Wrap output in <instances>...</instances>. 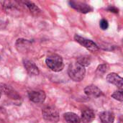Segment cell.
<instances>
[{"instance_id":"30bf717a","label":"cell","mask_w":123,"mask_h":123,"mask_svg":"<svg viewBox=\"0 0 123 123\" xmlns=\"http://www.w3.org/2000/svg\"><path fill=\"white\" fill-rule=\"evenodd\" d=\"M24 66L25 69L27 70V73L31 76H36L39 74V69L37 66L31 61L25 60L24 61Z\"/></svg>"},{"instance_id":"6da1fadb","label":"cell","mask_w":123,"mask_h":123,"mask_svg":"<svg viewBox=\"0 0 123 123\" xmlns=\"http://www.w3.org/2000/svg\"><path fill=\"white\" fill-rule=\"evenodd\" d=\"M69 77L74 81H81L84 79L86 74L85 67L76 63H72L68 68Z\"/></svg>"},{"instance_id":"8992f818","label":"cell","mask_w":123,"mask_h":123,"mask_svg":"<svg viewBox=\"0 0 123 123\" xmlns=\"http://www.w3.org/2000/svg\"><path fill=\"white\" fill-rule=\"evenodd\" d=\"M29 99L34 103H43L45 99V94L42 90H32L28 93Z\"/></svg>"},{"instance_id":"277c9868","label":"cell","mask_w":123,"mask_h":123,"mask_svg":"<svg viewBox=\"0 0 123 123\" xmlns=\"http://www.w3.org/2000/svg\"><path fill=\"white\" fill-rule=\"evenodd\" d=\"M74 40L77 43H79L80 45L84 46L85 48H86L87 50H89L92 52H96L99 50L97 45L91 40H88V39L84 38V37H83L80 35H75Z\"/></svg>"},{"instance_id":"9a60e30c","label":"cell","mask_w":123,"mask_h":123,"mask_svg":"<svg viewBox=\"0 0 123 123\" xmlns=\"http://www.w3.org/2000/svg\"><path fill=\"white\" fill-rule=\"evenodd\" d=\"M77 63L80 65H81L82 66L84 67H86V66H88L90 65L91 63V58L89 56H81V57H79L78 59H77Z\"/></svg>"},{"instance_id":"5b68a950","label":"cell","mask_w":123,"mask_h":123,"mask_svg":"<svg viewBox=\"0 0 123 123\" xmlns=\"http://www.w3.org/2000/svg\"><path fill=\"white\" fill-rule=\"evenodd\" d=\"M70 6L74 8L75 10H76L79 12L81 13H88L92 11V8L87 4L81 1H69Z\"/></svg>"},{"instance_id":"ffe728a7","label":"cell","mask_w":123,"mask_h":123,"mask_svg":"<svg viewBox=\"0 0 123 123\" xmlns=\"http://www.w3.org/2000/svg\"><path fill=\"white\" fill-rule=\"evenodd\" d=\"M0 98H1V94H0Z\"/></svg>"},{"instance_id":"ba28073f","label":"cell","mask_w":123,"mask_h":123,"mask_svg":"<svg viewBox=\"0 0 123 123\" xmlns=\"http://www.w3.org/2000/svg\"><path fill=\"white\" fill-rule=\"evenodd\" d=\"M107 81L112 84L115 85L117 87H118L120 90H122L123 88V78L120 77L118 74L115 73H111L107 75Z\"/></svg>"},{"instance_id":"7a4b0ae2","label":"cell","mask_w":123,"mask_h":123,"mask_svg":"<svg viewBox=\"0 0 123 123\" xmlns=\"http://www.w3.org/2000/svg\"><path fill=\"white\" fill-rule=\"evenodd\" d=\"M45 63L47 66L55 72H59L62 71L64 67L63 58L61 56L57 54H52L49 55L46 58Z\"/></svg>"},{"instance_id":"d6986e66","label":"cell","mask_w":123,"mask_h":123,"mask_svg":"<svg viewBox=\"0 0 123 123\" xmlns=\"http://www.w3.org/2000/svg\"><path fill=\"white\" fill-rule=\"evenodd\" d=\"M108 9L110 11V12H115V13H117L118 12V9H117L116 7L115 6H110L108 8Z\"/></svg>"},{"instance_id":"52a82bcc","label":"cell","mask_w":123,"mask_h":123,"mask_svg":"<svg viewBox=\"0 0 123 123\" xmlns=\"http://www.w3.org/2000/svg\"><path fill=\"white\" fill-rule=\"evenodd\" d=\"M1 93L5 94L10 99H19L20 98V96L11 86H9L5 84L0 83V94H1Z\"/></svg>"},{"instance_id":"ac0fdd59","label":"cell","mask_w":123,"mask_h":123,"mask_svg":"<svg viewBox=\"0 0 123 123\" xmlns=\"http://www.w3.org/2000/svg\"><path fill=\"white\" fill-rule=\"evenodd\" d=\"M99 26L101 27V29H102L103 30H105L108 28V26H109V24H108V22L107 20L105 19H102L100 22H99Z\"/></svg>"},{"instance_id":"2e32d148","label":"cell","mask_w":123,"mask_h":123,"mask_svg":"<svg viewBox=\"0 0 123 123\" xmlns=\"http://www.w3.org/2000/svg\"><path fill=\"white\" fill-rule=\"evenodd\" d=\"M112 97L114 98L115 99L120 101V102H123V91H118V92H115V93H113L112 94Z\"/></svg>"},{"instance_id":"8fae6325","label":"cell","mask_w":123,"mask_h":123,"mask_svg":"<svg viewBox=\"0 0 123 123\" xmlns=\"http://www.w3.org/2000/svg\"><path fill=\"white\" fill-rule=\"evenodd\" d=\"M94 118L95 114L92 110H84L81 113V121L84 123H91Z\"/></svg>"},{"instance_id":"5bb4252c","label":"cell","mask_w":123,"mask_h":123,"mask_svg":"<svg viewBox=\"0 0 123 123\" xmlns=\"http://www.w3.org/2000/svg\"><path fill=\"white\" fill-rule=\"evenodd\" d=\"M24 3L27 6V7L30 10V12H32V14H37L38 13L40 12V9H39V7L37 5H35L33 2H32V1H25Z\"/></svg>"},{"instance_id":"9c48e42d","label":"cell","mask_w":123,"mask_h":123,"mask_svg":"<svg viewBox=\"0 0 123 123\" xmlns=\"http://www.w3.org/2000/svg\"><path fill=\"white\" fill-rule=\"evenodd\" d=\"M84 92L88 97H92V98H97L102 95V90L95 85L87 86L84 89Z\"/></svg>"},{"instance_id":"7c38bea8","label":"cell","mask_w":123,"mask_h":123,"mask_svg":"<svg viewBox=\"0 0 123 123\" xmlns=\"http://www.w3.org/2000/svg\"><path fill=\"white\" fill-rule=\"evenodd\" d=\"M99 118L102 123H113L115 120V115L112 112L105 111L100 113Z\"/></svg>"},{"instance_id":"4fadbf2b","label":"cell","mask_w":123,"mask_h":123,"mask_svg":"<svg viewBox=\"0 0 123 123\" xmlns=\"http://www.w3.org/2000/svg\"><path fill=\"white\" fill-rule=\"evenodd\" d=\"M64 120L67 123H80V117L74 112H66L64 114Z\"/></svg>"},{"instance_id":"3957f363","label":"cell","mask_w":123,"mask_h":123,"mask_svg":"<svg viewBox=\"0 0 123 123\" xmlns=\"http://www.w3.org/2000/svg\"><path fill=\"white\" fill-rule=\"evenodd\" d=\"M42 115L43 118L51 123H57L59 120V113L56 107L53 106L45 107L42 110Z\"/></svg>"},{"instance_id":"e0dca14e","label":"cell","mask_w":123,"mask_h":123,"mask_svg":"<svg viewBox=\"0 0 123 123\" xmlns=\"http://www.w3.org/2000/svg\"><path fill=\"white\" fill-rule=\"evenodd\" d=\"M107 66L106 64H102L98 66L97 69V73L99 75H103L107 72Z\"/></svg>"}]
</instances>
